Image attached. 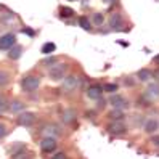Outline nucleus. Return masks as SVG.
Here are the masks:
<instances>
[{"label":"nucleus","mask_w":159,"mask_h":159,"mask_svg":"<svg viewBox=\"0 0 159 159\" xmlns=\"http://www.w3.org/2000/svg\"><path fill=\"white\" fill-rule=\"evenodd\" d=\"M66 69H68V66L64 63H57L55 66L50 68L48 76H50L52 80H61V79H64V76H66Z\"/></svg>","instance_id":"obj_1"},{"label":"nucleus","mask_w":159,"mask_h":159,"mask_svg":"<svg viewBox=\"0 0 159 159\" xmlns=\"http://www.w3.org/2000/svg\"><path fill=\"white\" fill-rule=\"evenodd\" d=\"M39 85H40V77L37 76H26L21 80V87L24 92H34L39 89Z\"/></svg>","instance_id":"obj_2"},{"label":"nucleus","mask_w":159,"mask_h":159,"mask_svg":"<svg viewBox=\"0 0 159 159\" xmlns=\"http://www.w3.org/2000/svg\"><path fill=\"white\" fill-rule=\"evenodd\" d=\"M106 130L111 135H124L127 132V125L124 124V120H111Z\"/></svg>","instance_id":"obj_3"},{"label":"nucleus","mask_w":159,"mask_h":159,"mask_svg":"<svg viewBox=\"0 0 159 159\" xmlns=\"http://www.w3.org/2000/svg\"><path fill=\"white\" fill-rule=\"evenodd\" d=\"M79 87H80V79L77 76H74V74L72 76H68L66 79H64V82H63V90L68 92V93L77 90Z\"/></svg>","instance_id":"obj_4"},{"label":"nucleus","mask_w":159,"mask_h":159,"mask_svg":"<svg viewBox=\"0 0 159 159\" xmlns=\"http://www.w3.org/2000/svg\"><path fill=\"white\" fill-rule=\"evenodd\" d=\"M16 45V35L8 32V34H3L0 37V50H10Z\"/></svg>","instance_id":"obj_5"},{"label":"nucleus","mask_w":159,"mask_h":159,"mask_svg":"<svg viewBox=\"0 0 159 159\" xmlns=\"http://www.w3.org/2000/svg\"><path fill=\"white\" fill-rule=\"evenodd\" d=\"M39 145H40V149L43 153H52L53 149L57 148V140L52 138V137H43Z\"/></svg>","instance_id":"obj_6"},{"label":"nucleus","mask_w":159,"mask_h":159,"mask_svg":"<svg viewBox=\"0 0 159 159\" xmlns=\"http://www.w3.org/2000/svg\"><path fill=\"white\" fill-rule=\"evenodd\" d=\"M103 92H105V90H103L101 85H98V84H93V85H90L89 90H87V97H89L90 100H93V101H97V100H101Z\"/></svg>","instance_id":"obj_7"},{"label":"nucleus","mask_w":159,"mask_h":159,"mask_svg":"<svg viewBox=\"0 0 159 159\" xmlns=\"http://www.w3.org/2000/svg\"><path fill=\"white\" fill-rule=\"evenodd\" d=\"M109 103L113 105V108L114 109H125L127 106H129V101L122 97V95H114L113 93V97H111V100H109Z\"/></svg>","instance_id":"obj_8"},{"label":"nucleus","mask_w":159,"mask_h":159,"mask_svg":"<svg viewBox=\"0 0 159 159\" xmlns=\"http://www.w3.org/2000/svg\"><path fill=\"white\" fill-rule=\"evenodd\" d=\"M145 98H148L149 101H154L159 98V84H156V82L149 84L146 92H145Z\"/></svg>","instance_id":"obj_9"},{"label":"nucleus","mask_w":159,"mask_h":159,"mask_svg":"<svg viewBox=\"0 0 159 159\" xmlns=\"http://www.w3.org/2000/svg\"><path fill=\"white\" fill-rule=\"evenodd\" d=\"M122 26H124L122 15H120V13H113V15H111V18H109V27H111V29L116 31V29H120Z\"/></svg>","instance_id":"obj_10"},{"label":"nucleus","mask_w":159,"mask_h":159,"mask_svg":"<svg viewBox=\"0 0 159 159\" xmlns=\"http://www.w3.org/2000/svg\"><path fill=\"white\" fill-rule=\"evenodd\" d=\"M18 124L20 125H24V127H27V125H31L34 120H35V114L34 113H21L20 116H18Z\"/></svg>","instance_id":"obj_11"},{"label":"nucleus","mask_w":159,"mask_h":159,"mask_svg":"<svg viewBox=\"0 0 159 159\" xmlns=\"http://www.w3.org/2000/svg\"><path fill=\"white\" fill-rule=\"evenodd\" d=\"M76 117H77V114H76V111H74V109L68 108V109L63 111V122H64V124L74 122V120H76Z\"/></svg>","instance_id":"obj_12"},{"label":"nucleus","mask_w":159,"mask_h":159,"mask_svg":"<svg viewBox=\"0 0 159 159\" xmlns=\"http://www.w3.org/2000/svg\"><path fill=\"white\" fill-rule=\"evenodd\" d=\"M42 135H43V137H52V138H55V137L60 135V130H58V127H55V125H47V127L42 130Z\"/></svg>","instance_id":"obj_13"},{"label":"nucleus","mask_w":159,"mask_h":159,"mask_svg":"<svg viewBox=\"0 0 159 159\" xmlns=\"http://www.w3.org/2000/svg\"><path fill=\"white\" fill-rule=\"evenodd\" d=\"M157 127H159V124H157L156 119H148L145 122V132L146 134H154L157 130Z\"/></svg>","instance_id":"obj_14"},{"label":"nucleus","mask_w":159,"mask_h":159,"mask_svg":"<svg viewBox=\"0 0 159 159\" xmlns=\"http://www.w3.org/2000/svg\"><path fill=\"white\" fill-rule=\"evenodd\" d=\"M137 77H138V80H142V82H149V79L153 77V72L149 69H140L137 72Z\"/></svg>","instance_id":"obj_15"},{"label":"nucleus","mask_w":159,"mask_h":159,"mask_svg":"<svg viewBox=\"0 0 159 159\" xmlns=\"http://www.w3.org/2000/svg\"><path fill=\"white\" fill-rule=\"evenodd\" d=\"M77 24H79V27H82L84 31H90L92 29V21L89 20L87 16H79Z\"/></svg>","instance_id":"obj_16"},{"label":"nucleus","mask_w":159,"mask_h":159,"mask_svg":"<svg viewBox=\"0 0 159 159\" xmlns=\"http://www.w3.org/2000/svg\"><path fill=\"white\" fill-rule=\"evenodd\" d=\"M21 53H23V47L20 45H15L13 48H10V53H8V58H11V60H18L21 57Z\"/></svg>","instance_id":"obj_17"},{"label":"nucleus","mask_w":159,"mask_h":159,"mask_svg":"<svg viewBox=\"0 0 159 159\" xmlns=\"http://www.w3.org/2000/svg\"><path fill=\"white\" fill-rule=\"evenodd\" d=\"M23 109H24V103L23 101H20V100L11 101V105H10V111H11V113H21Z\"/></svg>","instance_id":"obj_18"},{"label":"nucleus","mask_w":159,"mask_h":159,"mask_svg":"<svg viewBox=\"0 0 159 159\" xmlns=\"http://www.w3.org/2000/svg\"><path fill=\"white\" fill-rule=\"evenodd\" d=\"M55 50H57V45H55L53 42H47L42 45V53L43 55H52Z\"/></svg>","instance_id":"obj_19"},{"label":"nucleus","mask_w":159,"mask_h":159,"mask_svg":"<svg viewBox=\"0 0 159 159\" xmlns=\"http://www.w3.org/2000/svg\"><path fill=\"white\" fill-rule=\"evenodd\" d=\"M60 15H61V18H71V16L76 15V11H74L72 8H69V7H61L60 8Z\"/></svg>","instance_id":"obj_20"},{"label":"nucleus","mask_w":159,"mask_h":159,"mask_svg":"<svg viewBox=\"0 0 159 159\" xmlns=\"http://www.w3.org/2000/svg\"><path fill=\"white\" fill-rule=\"evenodd\" d=\"M92 23L97 24V26H101L103 23H105V15H103V13H95V15H92Z\"/></svg>","instance_id":"obj_21"},{"label":"nucleus","mask_w":159,"mask_h":159,"mask_svg":"<svg viewBox=\"0 0 159 159\" xmlns=\"http://www.w3.org/2000/svg\"><path fill=\"white\" fill-rule=\"evenodd\" d=\"M103 90L108 92V93H116L119 90V85L117 84H105V85H103Z\"/></svg>","instance_id":"obj_22"},{"label":"nucleus","mask_w":159,"mask_h":159,"mask_svg":"<svg viewBox=\"0 0 159 159\" xmlns=\"http://www.w3.org/2000/svg\"><path fill=\"white\" fill-rule=\"evenodd\" d=\"M8 80H10V76H8V72L0 69V87L7 85V84H8Z\"/></svg>","instance_id":"obj_23"},{"label":"nucleus","mask_w":159,"mask_h":159,"mask_svg":"<svg viewBox=\"0 0 159 159\" xmlns=\"http://www.w3.org/2000/svg\"><path fill=\"white\" fill-rule=\"evenodd\" d=\"M57 63H58V58H57V57H48V58H45V60L42 61V64H43V66H48V68L55 66Z\"/></svg>","instance_id":"obj_24"},{"label":"nucleus","mask_w":159,"mask_h":159,"mask_svg":"<svg viewBox=\"0 0 159 159\" xmlns=\"http://www.w3.org/2000/svg\"><path fill=\"white\" fill-rule=\"evenodd\" d=\"M109 117L113 120H122L124 119V114H122V109H114L113 113L109 114Z\"/></svg>","instance_id":"obj_25"},{"label":"nucleus","mask_w":159,"mask_h":159,"mask_svg":"<svg viewBox=\"0 0 159 159\" xmlns=\"http://www.w3.org/2000/svg\"><path fill=\"white\" fill-rule=\"evenodd\" d=\"M7 109H8V101L3 95H0V114H3Z\"/></svg>","instance_id":"obj_26"},{"label":"nucleus","mask_w":159,"mask_h":159,"mask_svg":"<svg viewBox=\"0 0 159 159\" xmlns=\"http://www.w3.org/2000/svg\"><path fill=\"white\" fill-rule=\"evenodd\" d=\"M15 21H16L15 15H11V13H8V15H2V23L10 24V23H15Z\"/></svg>","instance_id":"obj_27"},{"label":"nucleus","mask_w":159,"mask_h":159,"mask_svg":"<svg viewBox=\"0 0 159 159\" xmlns=\"http://www.w3.org/2000/svg\"><path fill=\"white\" fill-rule=\"evenodd\" d=\"M13 159H31V156L27 153H16L13 154Z\"/></svg>","instance_id":"obj_28"},{"label":"nucleus","mask_w":159,"mask_h":159,"mask_svg":"<svg viewBox=\"0 0 159 159\" xmlns=\"http://www.w3.org/2000/svg\"><path fill=\"white\" fill-rule=\"evenodd\" d=\"M135 84H137V82H135L134 77H127V79H125V85H127V87H134Z\"/></svg>","instance_id":"obj_29"},{"label":"nucleus","mask_w":159,"mask_h":159,"mask_svg":"<svg viewBox=\"0 0 159 159\" xmlns=\"http://www.w3.org/2000/svg\"><path fill=\"white\" fill-rule=\"evenodd\" d=\"M151 143H153L154 146H157V148H159V135H154V137H151Z\"/></svg>","instance_id":"obj_30"},{"label":"nucleus","mask_w":159,"mask_h":159,"mask_svg":"<svg viewBox=\"0 0 159 159\" xmlns=\"http://www.w3.org/2000/svg\"><path fill=\"white\" fill-rule=\"evenodd\" d=\"M5 134H7V129H5V125H3V124H0V138L5 137Z\"/></svg>","instance_id":"obj_31"},{"label":"nucleus","mask_w":159,"mask_h":159,"mask_svg":"<svg viewBox=\"0 0 159 159\" xmlns=\"http://www.w3.org/2000/svg\"><path fill=\"white\" fill-rule=\"evenodd\" d=\"M52 159H66V154H64V153H58V154H55Z\"/></svg>","instance_id":"obj_32"},{"label":"nucleus","mask_w":159,"mask_h":159,"mask_svg":"<svg viewBox=\"0 0 159 159\" xmlns=\"http://www.w3.org/2000/svg\"><path fill=\"white\" fill-rule=\"evenodd\" d=\"M153 77H154V79H156V80L159 82V68H157V69H156V71L153 72Z\"/></svg>","instance_id":"obj_33"},{"label":"nucleus","mask_w":159,"mask_h":159,"mask_svg":"<svg viewBox=\"0 0 159 159\" xmlns=\"http://www.w3.org/2000/svg\"><path fill=\"white\" fill-rule=\"evenodd\" d=\"M23 32L29 34V35H34V31H31V29H23Z\"/></svg>","instance_id":"obj_34"},{"label":"nucleus","mask_w":159,"mask_h":159,"mask_svg":"<svg viewBox=\"0 0 159 159\" xmlns=\"http://www.w3.org/2000/svg\"><path fill=\"white\" fill-rule=\"evenodd\" d=\"M103 2H106V3H114L116 0H103Z\"/></svg>","instance_id":"obj_35"},{"label":"nucleus","mask_w":159,"mask_h":159,"mask_svg":"<svg viewBox=\"0 0 159 159\" xmlns=\"http://www.w3.org/2000/svg\"><path fill=\"white\" fill-rule=\"evenodd\" d=\"M154 63H157V64H159V55H157V57H154Z\"/></svg>","instance_id":"obj_36"}]
</instances>
